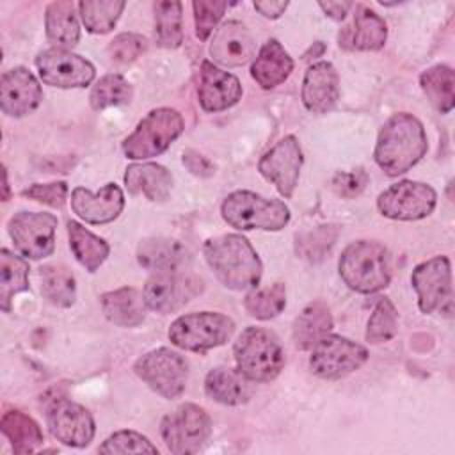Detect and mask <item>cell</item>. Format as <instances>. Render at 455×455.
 <instances>
[{
    "label": "cell",
    "mask_w": 455,
    "mask_h": 455,
    "mask_svg": "<svg viewBox=\"0 0 455 455\" xmlns=\"http://www.w3.org/2000/svg\"><path fill=\"white\" fill-rule=\"evenodd\" d=\"M428 140L423 123L407 112L393 114L380 128L373 158L387 176L412 169L427 153Z\"/></svg>",
    "instance_id": "1"
},
{
    "label": "cell",
    "mask_w": 455,
    "mask_h": 455,
    "mask_svg": "<svg viewBox=\"0 0 455 455\" xmlns=\"http://www.w3.org/2000/svg\"><path fill=\"white\" fill-rule=\"evenodd\" d=\"M206 263L215 277L229 290H252L258 286L263 265L251 242L236 233L206 240L203 247Z\"/></svg>",
    "instance_id": "2"
},
{
    "label": "cell",
    "mask_w": 455,
    "mask_h": 455,
    "mask_svg": "<svg viewBox=\"0 0 455 455\" xmlns=\"http://www.w3.org/2000/svg\"><path fill=\"white\" fill-rule=\"evenodd\" d=\"M338 268L343 283L359 293L380 291L391 281L389 252L379 242H352L341 252Z\"/></svg>",
    "instance_id": "3"
},
{
    "label": "cell",
    "mask_w": 455,
    "mask_h": 455,
    "mask_svg": "<svg viewBox=\"0 0 455 455\" xmlns=\"http://www.w3.org/2000/svg\"><path fill=\"white\" fill-rule=\"evenodd\" d=\"M236 370L251 382H270L284 366V350L279 338L265 327H247L236 338Z\"/></svg>",
    "instance_id": "4"
},
{
    "label": "cell",
    "mask_w": 455,
    "mask_h": 455,
    "mask_svg": "<svg viewBox=\"0 0 455 455\" xmlns=\"http://www.w3.org/2000/svg\"><path fill=\"white\" fill-rule=\"evenodd\" d=\"M222 219L240 231H279L290 222V208L279 199H268L249 190L231 192L222 206Z\"/></svg>",
    "instance_id": "5"
},
{
    "label": "cell",
    "mask_w": 455,
    "mask_h": 455,
    "mask_svg": "<svg viewBox=\"0 0 455 455\" xmlns=\"http://www.w3.org/2000/svg\"><path fill=\"white\" fill-rule=\"evenodd\" d=\"M185 130L183 117L169 107L153 108L148 112L135 130L123 140L126 158L146 160L164 153Z\"/></svg>",
    "instance_id": "6"
},
{
    "label": "cell",
    "mask_w": 455,
    "mask_h": 455,
    "mask_svg": "<svg viewBox=\"0 0 455 455\" xmlns=\"http://www.w3.org/2000/svg\"><path fill=\"white\" fill-rule=\"evenodd\" d=\"M235 332V322L217 311H199L178 316L169 327V339L174 347L204 352L224 345Z\"/></svg>",
    "instance_id": "7"
},
{
    "label": "cell",
    "mask_w": 455,
    "mask_h": 455,
    "mask_svg": "<svg viewBox=\"0 0 455 455\" xmlns=\"http://www.w3.org/2000/svg\"><path fill=\"white\" fill-rule=\"evenodd\" d=\"M133 371L155 393L167 400H174L185 391L188 363L181 354L160 347L139 357L133 364Z\"/></svg>",
    "instance_id": "8"
},
{
    "label": "cell",
    "mask_w": 455,
    "mask_h": 455,
    "mask_svg": "<svg viewBox=\"0 0 455 455\" xmlns=\"http://www.w3.org/2000/svg\"><path fill=\"white\" fill-rule=\"evenodd\" d=\"M160 434L171 453H194L210 437L212 418L203 407L196 403H183L162 419Z\"/></svg>",
    "instance_id": "9"
},
{
    "label": "cell",
    "mask_w": 455,
    "mask_h": 455,
    "mask_svg": "<svg viewBox=\"0 0 455 455\" xmlns=\"http://www.w3.org/2000/svg\"><path fill=\"white\" fill-rule=\"evenodd\" d=\"M366 359V347L338 334H327L311 348L309 368L320 379L338 380L359 370Z\"/></svg>",
    "instance_id": "10"
},
{
    "label": "cell",
    "mask_w": 455,
    "mask_h": 455,
    "mask_svg": "<svg viewBox=\"0 0 455 455\" xmlns=\"http://www.w3.org/2000/svg\"><path fill=\"white\" fill-rule=\"evenodd\" d=\"M419 311L451 315V263L446 256H434L414 267L411 274Z\"/></svg>",
    "instance_id": "11"
},
{
    "label": "cell",
    "mask_w": 455,
    "mask_h": 455,
    "mask_svg": "<svg viewBox=\"0 0 455 455\" xmlns=\"http://www.w3.org/2000/svg\"><path fill=\"white\" fill-rule=\"evenodd\" d=\"M437 203L435 190L421 181L403 180L377 197L379 212L393 220H419L428 217Z\"/></svg>",
    "instance_id": "12"
},
{
    "label": "cell",
    "mask_w": 455,
    "mask_h": 455,
    "mask_svg": "<svg viewBox=\"0 0 455 455\" xmlns=\"http://www.w3.org/2000/svg\"><path fill=\"white\" fill-rule=\"evenodd\" d=\"M14 247L30 259H41L55 249L57 217L46 212H18L9 220Z\"/></svg>",
    "instance_id": "13"
},
{
    "label": "cell",
    "mask_w": 455,
    "mask_h": 455,
    "mask_svg": "<svg viewBox=\"0 0 455 455\" xmlns=\"http://www.w3.org/2000/svg\"><path fill=\"white\" fill-rule=\"evenodd\" d=\"M201 290L203 283L192 275L178 270H160L146 281L142 295L149 309L167 315L181 309Z\"/></svg>",
    "instance_id": "14"
},
{
    "label": "cell",
    "mask_w": 455,
    "mask_h": 455,
    "mask_svg": "<svg viewBox=\"0 0 455 455\" xmlns=\"http://www.w3.org/2000/svg\"><path fill=\"white\" fill-rule=\"evenodd\" d=\"M39 76L44 84L60 89L85 87L94 80V66L64 48H48L36 57Z\"/></svg>",
    "instance_id": "15"
},
{
    "label": "cell",
    "mask_w": 455,
    "mask_h": 455,
    "mask_svg": "<svg viewBox=\"0 0 455 455\" xmlns=\"http://www.w3.org/2000/svg\"><path fill=\"white\" fill-rule=\"evenodd\" d=\"M302 160L299 139L286 135L259 158L258 171L267 181L275 185L283 197H291L299 181Z\"/></svg>",
    "instance_id": "16"
},
{
    "label": "cell",
    "mask_w": 455,
    "mask_h": 455,
    "mask_svg": "<svg viewBox=\"0 0 455 455\" xmlns=\"http://www.w3.org/2000/svg\"><path fill=\"white\" fill-rule=\"evenodd\" d=\"M46 423L52 435L66 446L82 448L94 437V419L91 412L68 398H57L50 403Z\"/></svg>",
    "instance_id": "17"
},
{
    "label": "cell",
    "mask_w": 455,
    "mask_h": 455,
    "mask_svg": "<svg viewBox=\"0 0 455 455\" xmlns=\"http://www.w3.org/2000/svg\"><path fill=\"white\" fill-rule=\"evenodd\" d=\"M43 100L37 78L23 66L12 68L0 80V107L11 117H23L34 112Z\"/></svg>",
    "instance_id": "18"
},
{
    "label": "cell",
    "mask_w": 455,
    "mask_h": 455,
    "mask_svg": "<svg viewBox=\"0 0 455 455\" xmlns=\"http://www.w3.org/2000/svg\"><path fill=\"white\" fill-rule=\"evenodd\" d=\"M71 208L89 224H107L116 220L123 212L124 196L116 183H107L94 194L84 187H76L71 192Z\"/></svg>",
    "instance_id": "19"
},
{
    "label": "cell",
    "mask_w": 455,
    "mask_h": 455,
    "mask_svg": "<svg viewBox=\"0 0 455 455\" xmlns=\"http://www.w3.org/2000/svg\"><path fill=\"white\" fill-rule=\"evenodd\" d=\"M197 96L203 110L220 112L238 103L242 98V85L235 75L219 69L210 60H203Z\"/></svg>",
    "instance_id": "20"
},
{
    "label": "cell",
    "mask_w": 455,
    "mask_h": 455,
    "mask_svg": "<svg viewBox=\"0 0 455 455\" xmlns=\"http://www.w3.org/2000/svg\"><path fill=\"white\" fill-rule=\"evenodd\" d=\"M300 98L309 112H329L339 98V76L336 68L327 60L311 64L302 80Z\"/></svg>",
    "instance_id": "21"
},
{
    "label": "cell",
    "mask_w": 455,
    "mask_h": 455,
    "mask_svg": "<svg viewBox=\"0 0 455 455\" xmlns=\"http://www.w3.org/2000/svg\"><path fill=\"white\" fill-rule=\"evenodd\" d=\"M256 52V43L249 28L240 21H226L217 28L212 44L210 55L222 66L236 68L247 64Z\"/></svg>",
    "instance_id": "22"
},
{
    "label": "cell",
    "mask_w": 455,
    "mask_h": 455,
    "mask_svg": "<svg viewBox=\"0 0 455 455\" xmlns=\"http://www.w3.org/2000/svg\"><path fill=\"white\" fill-rule=\"evenodd\" d=\"M387 37L386 21L370 7L357 5L352 27H347L339 34V46L359 52L380 50Z\"/></svg>",
    "instance_id": "23"
},
{
    "label": "cell",
    "mask_w": 455,
    "mask_h": 455,
    "mask_svg": "<svg viewBox=\"0 0 455 455\" xmlns=\"http://www.w3.org/2000/svg\"><path fill=\"white\" fill-rule=\"evenodd\" d=\"M100 304L107 320L119 327H137L146 318L148 306L144 295L132 286L103 293L100 297Z\"/></svg>",
    "instance_id": "24"
},
{
    "label": "cell",
    "mask_w": 455,
    "mask_h": 455,
    "mask_svg": "<svg viewBox=\"0 0 455 455\" xmlns=\"http://www.w3.org/2000/svg\"><path fill=\"white\" fill-rule=\"evenodd\" d=\"M293 71V60L290 53L281 46L277 39L267 41L251 66V76L263 87L272 89L283 84Z\"/></svg>",
    "instance_id": "25"
},
{
    "label": "cell",
    "mask_w": 455,
    "mask_h": 455,
    "mask_svg": "<svg viewBox=\"0 0 455 455\" xmlns=\"http://www.w3.org/2000/svg\"><path fill=\"white\" fill-rule=\"evenodd\" d=\"M124 183L135 196H144L149 201H164L171 192L172 176L160 164H132L126 167Z\"/></svg>",
    "instance_id": "26"
},
{
    "label": "cell",
    "mask_w": 455,
    "mask_h": 455,
    "mask_svg": "<svg viewBox=\"0 0 455 455\" xmlns=\"http://www.w3.org/2000/svg\"><path fill=\"white\" fill-rule=\"evenodd\" d=\"M334 327L332 315L323 300L309 302L293 322V343L300 350H311Z\"/></svg>",
    "instance_id": "27"
},
{
    "label": "cell",
    "mask_w": 455,
    "mask_h": 455,
    "mask_svg": "<svg viewBox=\"0 0 455 455\" xmlns=\"http://www.w3.org/2000/svg\"><path fill=\"white\" fill-rule=\"evenodd\" d=\"M206 395L224 405H240L251 398V384L238 370L217 366L204 379Z\"/></svg>",
    "instance_id": "28"
},
{
    "label": "cell",
    "mask_w": 455,
    "mask_h": 455,
    "mask_svg": "<svg viewBox=\"0 0 455 455\" xmlns=\"http://www.w3.org/2000/svg\"><path fill=\"white\" fill-rule=\"evenodd\" d=\"M44 28L46 37L53 48H73L80 39V25L73 2L59 0L48 4L44 14Z\"/></svg>",
    "instance_id": "29"
},
{
    "label": "cell",
    "mask_w": 455,
    "mask_h": 455,
    "mask_svg": "<svg viewBox=\"0 0 455 455\" xmlns=\"http://www.w3.org/2000/svg\"><path fill=\"white\" fill-rule=\"evenodd\" d=\"M0 430L9 439L16 455L36 451L43 444V432L37 421L21 411H5L0 419Z\"/></svg>",
    "instance_id": "30"
},
{
    "label": "cell",
    "mask_w": 455,
    "mask_h": 455,
    "mask_svg": "<svg viewBox=\"0 0 455 455\" xmlns=\"http://www.w3.org/2000/svg\"><path fill=\"white\" fill-rule=\"evenodd\" d=\"M68 236L75 258L89 272H96L110 252V247L103 238H100L76 220L68 222Z\"/></svg>",
    "instance_id": "31"
},
{
    "label": "cell",
    "mask_w": 455,
    "mask_h": 455,
    "mask_svg": "<svg viewBox=\"0 0 455 455\" xmlns=\"http://www.w3.org/2000/svg\"><path fill=\"white\" fill-rule=\"evenodd\" d=\"M137 259L144 268L153 272L176 270L185 259V249L171 238H146L139 243Z\"/></svg>",
    "instance_id": "32"
},
{
    "label": "cell",
    "mask_w": 455,
    "mask_h": 455,
    "mask_svg": "<svg viewBox=\"0 0 455 455\" xmlns=\"http://www.w3.org/2000/svg\"><path fill=\"white\" fill-rule=\"evenodd\" d=\"M41 295L57 307H69L76 299V283L66 265H44L39 268Z\"/></svg>",
    "instance_id": "33"
},
{
    "label": "cell",
    "mask_w": 455,
    "mask_h": 455,
    "mask_svg": "<svg viewBox=\"0 0 455 455\" xmlns=\"http://www.w3.org/2000/svg\"><path fill=\"white\" fill-rule=\"evenodd\" d=\"M28 263L11 252L9 249L0 251V307L9 313L11 300L16 293L28 290Z\"/></svg>",
    "instance_id": "34"
},
{
    "label": "cell",
    "mask_w": 455,
    "mask_h": 455,
    "mask_svg": "<svg viewBox=\"0 0 455 455\" xmlns=\"http://www.w3.org/2000/svg\"><path fill=\"white\" fill-rule=\"evenodd\" d=\"M419 84L430 103L441 112H451L455 105V75L453 69L446 64H437L421 73Z\"/></svg>",
    "instance_id": "35"
},
{
    "label": "cell",
    "mask_w": 455,
    "mask_h": 455,
    "mask_svg": "<svg viewBox=\"0 0 455 455\" xmlns=\"http://www.w3.org/2000/svg\"><path fill=\"white\" fill-rule=\"evenodd\" d=\"M155 11V39L156 44L174 50L183 43V16L181 2L162 0L153 5Z\"/></svg>",
    "instance_id": "36"
},
{
    "label": "cell",
    "mask_w": 455,
    "mask_h": 455,
    "mask_svg": "<svg viewBox=\"0 0 455 455\" xmlns=\"http://www.w3.org/2000/svg\"><path fill=\"white\" fill-rule=\"evenodd\" d=\"M124 7H126V2L123 0H96V2L84 0L78 4L82 23L92 34L110 32L116 27Z\"/></svg>",
    "instance_id": "37"
},
{
    "label": "cell",
    "mask_w": 455,
    "mask_h": 455,
    "mask_svg": "<svg viewBox=\"0 0 455 455\" xmlns=\"http://www.w3.org/2000/svg\"><path fill=\"white\" fill-rule=\"evenodd\" d=\"M133 87L132 84L117 73H108L101 76L89 94V103L94 110H103L108 107L126 105L132 101Z\"/></svg>",
    "instance_id": "38"
},
{
    "label": "cell",
    "mask_w": 455,
    "mask_h": 455,
    "mask_svg": "<svg viewBox=\"0 0 455 455\" xmlns=\"http://www.w3.org/2000/svg\"><path fill=\"white\" fill-rule=\"evenodd\" d=\"M245 311L258 320L277 316L286 306V288L283 283H274L267 288H252L243 300Z\"/></svg>",
    "instance_id": "39"
},
{
    "label": "cell",
    "mask_w": 455,
    "mask_h": 455,
    "mask_svg": "<svg viewBox=\"0 0 455 455\" xmlns=\"http://www.w3.org/2000/svg\"><path fill=\"white\" fill-rule=\"evenodd\" d=\"M398 331V313L395 304L389 299H380L377 306L373 307V313L368 318V327H366V341L379 345L386 343L391 338H395Z\"/></svg>",
    "instance_id": "40"
},
{
    "label": "cell",
    "mask_w": 455,
    "mask_h": 455,
    "mask_svg": "<svg viewBox=\"0 0 455 455\" xmlns=\"http://www.w3.org/2000/svg\"><path fill=\"white\" fill-rule=\"evenodd\" d=\"M338 238L336 226H320L297 236V254L311 263L322 261Z\"/></svg>",
    "instance_id": "41"
},
{
    "label": "cell",
    "mask_w": 455,
    "mask_h": 455,
    "mask_svg": "<svg viewBox=\"0 0 455 455\" xmlns=\"http://www.w3.org/2000/svg\"><path fill=\"white\" fill-rule=\"evenodd\" d=\"M100 453H158V448L135 430H119L108 435L98 448Z\"/></svg>",
    "instance_id": "42"
},
{
    "label": "cell",
    "mask_w": 455,
    "mask_h": 455,
    "mask_svg": "<svg viewBox=\"0 0 455 455\" xmlns=\"http://www.w3.org/2000/svg\"><path fill=\"white\" fill-rule=\"evenodd\" d=\"M146 48H148L146 37H142L140 34L124 32V34L116 36L110 41L107 53H108L110 60L116 64H130L137 57H140L146 52Z\"/></svg>",
    "instance_id": "43"
},
{
    "label": "cell",
    "mask_w": 455,
    "mask_h": 455,
    "mask_svg": "<svg viewBox=\"0 0 455 455\" xmlns=\"http://www.w3.org/2000/svg\"><path fill=\"white\" fill-rule=\"evenodd\" d=\"M192 9L196 21V36L201 41H206L217 27V23L220 21L224 11L228 9V4L217 0H196L192 4Z\"/></svg>",
    "instance_id": "44"
},
{
    "label": "cell",
    "mask_w": 455,
    "mask_h": 455,
    "mask_svg": "<svg viewBox=\"0 0 455 455\" xmlns=\"http://www.w3.org/2000/svg\"><path fill=\"white\" fill-rule=\"evenodd\" d=\"M23 197L34 199L37 203H44L52 208H62L68 197V183L66 181H52V183H34L21 192Z\"/></svg>",
    "instance_id": "45"
},
{
    "label": "cell",
    "mask_w": 455,
    "mask_h": 455,
    "mask_svg": "<svg viewBox=\"0 0 455 455\" xmlns=\"http://www.w3.org/2000/svg\"><path fill=\"white\" fill-rule=\"evenodd\" d=\"M368 183V174L363 169L352 172H338L332 178V188L343 197H355Z\"/></svg>",
    "instance_id": "46"
},
{
    "label": "cell",
    "mask_w": 455,
    "mask_h": 455,
    "mask_svg": "<svg viewBox=\"0 0 455 455\" xmlns=\"http://www.w3.org/2000/svg\"><path fill=\"white\" fill-rule=\"evenodd\" d=\"M183 164L188 167L190 172H194L197 176H210V174H213V165L210 164V160H206L199 153L187 151L183 155Z\"/></svg>",
    "instance_id": "47"
},
{
    "label": "cell",
    "mask_w": 455,
    "mask_h": 455,
    "mask_svg": "<svg viewBox=\"0 0 455 455\" xmlns=\"http://www.w3.org/2000/svg\"><path fill=\"white\" fill-rule=\"evenodd\" d=\"M318 5H320V9H322L329 18H332V20H336V21H341V20L347 16L348 9H350L354 4H352V2H320Z\"/></svg>",
    "instance_id": "48"
},
{
    "label": "cell",
    "mask_w": 455,
    "mask_h": 455,
    "mask_svg": "<svg viewBox=\"0 0 455 455\" xmlns=\"http://www.w3.org/2000/svg\"><path fill=\"white\" fill-rule=\"evenodd\" d=\"M254 9L265 18L275 20L288 9V2H254Z\"/></svg>",
    "instance_id": "49"
},
{
    "label": "cell",
    "mask_w": 455,
    "mask_h": 455,
    "mask_svg": "<svg viewBox=\"0 0 455 455\" xmlns=\"http://www.w3.org/2000/svg\"><path fill=\"white\" fill-rule=\"evenodd\" d=\"M9 199V185H7V171L4 169V201Z\"/></svg>",
    "instance_id": "50"
}]
</instances>
